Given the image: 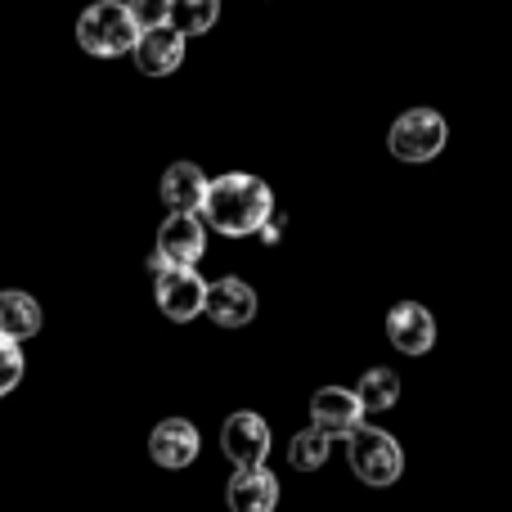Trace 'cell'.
<instances>
[{"instance_id": "obj_8", "label": "cell", "mask_w": 512, "mask_h": 512, "mask_svg": "<svg viewBox=\"0 0 512 512\" xmlns=\"http://www.w3.org/2000/svg\"><path fill=\"white\" fill-rule=\"evenodd\" d=\"M270 423H265L261 414H252V409H239V414L225 418L221 427V450L225 459L234 463V468H265V459H270Z\"/></svg>"}, {"instance_id": "obj_15", "label": "cell", "mask_w": 512, "mask_h": 512, "mask_svg": "<svg viewBox=\"0 0 512 512\" xmlns=\"http://www.w3.org/2000/svg\"><path fill=\"white\" fill-rule=\"evenodd\" d=\"M36 333H41V306L18 288L0 292V337L27 342V337H36Z\"/></svg>"}, {"instance_id": "obj_4", "label": "cell", "mask_w": 512, "mask_h": 512, "mask_svg": "<svg viewBox=\"0 0 512 512\" xmlns=\"http://www.w3.org/2000/svg\"><path fill=\"white\" fill-rule=\"evenodd\" d=\"M445 144H450V126L436 108H409L387 131V149L400 162H432L445 153Z\"/></svg>"}, {"instance_id": "obj_17", "label": "cell", "mask_w": 512, "mask_h": 512, "mask_svg": "<svg viewBox=\"0 0 512 512\" xmlns=\"http://www.w3.org/2000/svg\"><path fill=\"white\" fill-rule=\"evenodd\" d=\"M328 450H333V436H324L319 427H306V432L292 436L288 459H292L297 472H319L328 463Z\"/></svg>"}, {"instance_id": "obj_3", "label": "cell", "mask_w": 512, "mask_h": 512, "mask_svg": "<svg viewBox=\"0 0 512 512\" xmlns=\"http://www.w3.org/2000/svg\"><path fill=\"white\" fill-rule=\"evenodd\" d=\"M346 459H351V472L373 490H387L405 477V450L391 432L364 423L360 432L346 441Z\"/></svg>"}, {"instance_id": "obj_13", "label": "cell", "mask_w": 512, "mask_h": 512, "mask_svg": "<svg viewBox=\"0 0 512 512\" xmlns=\"http://www.w3.org/2000/svg\"><path fill=\"white\" fill-rule=\"evenodd\" d=\"M131 59L144 77H171V72L185 63V32H176V27H153V32L140 36Z\"/></svg>"}, {"instance_id": "obj_11", "label": "cell", "mask_w": 512, "mask_h": 512, "mask_svg": "<svg viewBox=\"0 0 512 512\" xmlns=\"http://www.w3.org/2000/svg\"><path fill=\"white\" fill-rule=\"evenodd\" d=\"M207 319H212L216 328H243L256 319V292L248 279H239V274H225V279L212 283V292H207Z\"/></svg>"}, {"instance_id": "obj_7", "label": "cell", "mask_w": 512, "mask_h": 512, "mask_svg": "<svg viewBox=\"0 0 512 512\" xmlns=\"http://www.w3.org/2000/svg\"><path fill=\"white\" fill-rule=\"evenodd\" d=\"M207 252V225L198 212H171L158 230V256H153V274L167 265H198Z\"/></svg>"}, {"instance_id": "obj_16", "label": "cell", "mask_w": 512, "mask_h": 512, "mask_svg": "<svg viewBox=\"0 0 512 512\" xmlns=\"http://www.w3.org/2000/svg\"><path fill=\"white\" fill-rule=\"evenodd\" d=\"M221 18V0H171V27L185 36H203Z\"/></svg>"}, {"instance_id": "obj_6", "label": "cell", "mask_w": 512, "mask_h": 512, "mask_svg": "<svg viewBox=\"0 0 512 512\" xmlns=\"http://www.w3.org/2000/svg\"><path fill=\"white\" fill-rule=\"evenodd\" d=\"M364 414L369 409H364L360 391H351V387H319L310 396V427H319L333 441H351L364 427Z\"/></svg>"}, {"instance_id": "obj_12", "label": "cell", "mask_w": 512, "mask_h": 512, "mask_svg": "<svg viewBox=\"0 0 512 512\" xmlns=\"http://www.w3.org/2000/svg\"><path fill=\"white\" fill-rule=\"evenodd\" d=\"M207 194H212V180L203 176L198 162H171V167L162 171V203H167L171 212H198L203 216Z\"/></svg>"}, {"instance_id": "obj_20", "label": "cell", "mask_w": 512, "mask_h": 512, "mask_svg": "<svg viewBox=\"0 0 512 512\" xmlns=\"http://www.w3.org/2000/svg\"><path fill=\"white\" fill-rule=\"evenodd\" d=\"M135 14V23L144 27V32H153V27H171V0H126Z\"/></svg>"}, {"instance_id": "obj_10", "label": "cell", "mask_w": 512, "mask_h": 512, "mask_svg": "<svg viewBox=\"0 0 512 512\" xmlns=\"http://www.w3.org/2000/svg\"><path fill=\"white\" fill-rule=\"evenodd\" d=\"M387 337L396 351L405 355H427L436 346V315L423 301H400L387 315Z\"/></svg>"}, {"instance_id": "obj_5", "label": "cell", "mask_w": 512, "mask_h": 512, "mask_svg": "<svg viewBox=\"0 0 512 512\" xmlns=\"http://www.w3.org/2000/svg\"><path fill=\"white\" fill-rule=\"evenodd\" d=\"M207 292L212 283L194 270V265H167V270L153 274V297H158V310L176 324H189V319L207 315Z\"/></svg>"}, {"instance_id": "obj_9", "label": "cell", "mask_w": 512, "mask_h": 512, "mask_svg": "<svg viewBox=\"0 0 512 512\" xmlns=\"http://www.w3.org/2000/svg\"><path fill=\"white\" fill-rule=\"evenodd\" d=\"M198 450H203V436H198V427L189 418H162L149 436V459L167 472L189 468L198 459Z\"/></svg>"}, {"instance_id": "obj_19", "label": "cell", "mask_w": 512, "mask_h": 512, "mask_svg": "<svg viewBox=\"0 0 512 512\" xmlns=\"http://www.w3.org/2000/svg\"><path fill=\"white\" fill-rule=\"evenodd\" d=\"M23 342H9V337H0V391H14L18 382H23V351H18Z\"/></svg>"}, {"instance_id": "obj_14", "label": "cell", "mask_w": 512, "mask_h": 512, "mask_svg": "<svg viewBox=\"0 0 512 512\" xmlns=\"http://www.w3.org/2000/svg\"><path fill=\"white\" fill-rule=\"evenodd\" d=\"M230 512H274L279 508V477L270 468H239L225 490Z\"/></svg>"}, {"instance_id": "obj_1", "label": "cell", "mask_w": 512, "mask_h": 512, "mask_svg": "<svg viewBox=\"0 0 512 512\" xmlns=\"http://www.w3.org/2000/svg\"><path fill=\"white\" fill-rule=\"evenodd\" d=\"M274 216V189L252 171H225L212 180L203 221L225 239H252Z\"/></svg>"}, {"instance_id": "obj_2", "label": "cell", "mask_w": 512, "mask_h": 512, "mask_svg": "<svg viewBox=\"0 0 512 512\" xmlns=\"http://www.w3.org/2000/svg\"><path fill=\"white\" fill-rule=\"evenodd\" d=\"M140 36H144V27L135 23L126 0H95V5H86L77 18V41H81V50L95 54V59L135 54Z\"/></svg>"}, {"instance_id": "obj_18", "label": "cell", "mask_w": 512, "mask_h": 512, "mask_svg": "<svg viewBox=\"0 0 512 512\" xmlns=\"http://www.w3.org/2000/svg\"><path fill=\"white\" fill-rule=\"evenodd\" d=\"M355 391H360V400H364L369 414H387V409L400 400V378L391 369H369Z\"/></svg>"}]
</instances>
